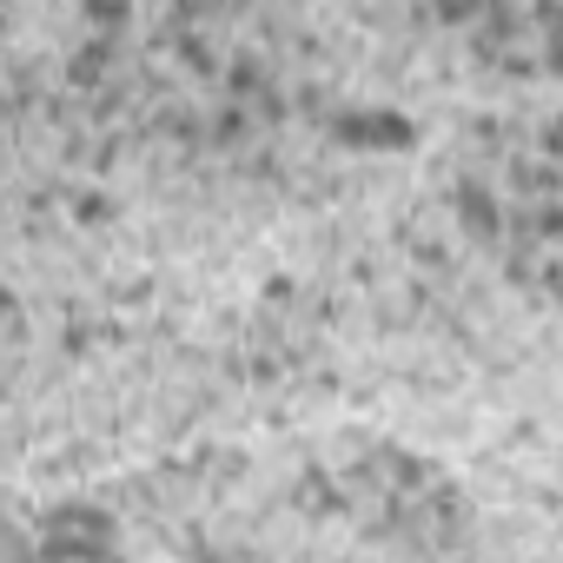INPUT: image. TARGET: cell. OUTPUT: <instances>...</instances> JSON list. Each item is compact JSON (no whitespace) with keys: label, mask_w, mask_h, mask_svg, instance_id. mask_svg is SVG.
<instances>
[{"label":"cell","mask_w":563,"mask_h":563,"mask_svg":"<svg viewBox=\"0 0 563 563\" xmlns=\"http://www.w3.org/2000/svg\"><path fill=\"white\" fill-rule=\"evenodd\" d=\"M107 543H113L107 517H87V510H67V517L47 530V550H54V556H100Z\"/></svg>","instance_id":"cell-1"}]
</instances>
